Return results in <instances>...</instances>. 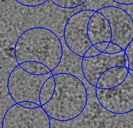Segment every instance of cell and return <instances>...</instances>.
Listing matches in <instances>:
<instances>
[{
  "label": "cell",
  "instance_id": "6da1fadb",
  "mask_svg": "<svg viewBox=\"0 0 133 128\" xmlns=\"http://www.w3.org/2000/svg\"><path fill=\"white\" fill-rule=\"evenodd\" d=\"M18 64L29 61L40 62L52 72L62 59L63 49L60 39L52 30L36 27L20 35L15 45Z\"/></svg>",
  "mask_w": 133,
  "mask_h": 128
},
{
  "label": "cell",
  "instance_id": "7a4b0ae2",
  "mask_svg": "<svg viewBox=\"0 0 133 128\" xmlns=\"http://www.w3.org/2000/svg\"><path fill=\"white\" fill-rule=\"evenodd\" d=\"M56 89L52 98L42 106L51 118L61 122L71 121L84 111L88 94L84 83L72 74L54 75Z\"/></svg>",
  "mask_w": 133,
  "mask_h": 128
},
{
  "label": "cell",
  "instance_id": "3957f363",
  "mask_svg": "<svg viewBox=\"0 0 133 128\" xmlns=\"http://www.w3.org/2000/svg\"><path fill=\"white\" fill-rule=\"evenodd\" d=\"M53 75L52 71L44 75H34L18 64L12 70L8 79V91L10 97L16 103L30 101L41 105V89L44 83Z\"/></svg>",
  "mask_w": 133,
  "mask_h": 128
},
{
  "label": "cell",
  "instance_id": "277c9868",
  "mask_svg": "<svg viewBox=\"0 0 133 128\" xmlns=\"http://www.w3.org/2000/svg\"><path fill=\"white\" fill-rule=\"evenodd\" d=\"M95 12L84 10L77 12L68 19L65 24L64 31L65 43L77 56L83 57L87 50L93 45L88 37L87 25Z\"/></svg>",
  "mask_w": 133,
  "mask_h": 128
},
{
  "label": "cell",
  "instance_id": "5b68a950",
  "mask_svg": "<svg viewBox=\"0 0 133 128\" xmlns=\"http://www.w3.org/2000/svg\"><path fill=\"white\" fill-rule=\"evenodd\" d=\"M99 102L107 111L125 114L133 110V77L129 73L120 85L110 89L96 88Z\"/></svg>",
  "mask_w": 133,
  "mask_h": 128
},
{
  "label": "cell",
  "instance_id": "8992f818",
  "mask_svg": "<svg viewBox=\"0 0 133 128\" xmlns=\"http://www.w3.org/2000/svg\"><path fill=\"white\" fill-rule=\"evenodd\" d=\"M2 128H51L50 117L42 106L26 108L16 103L6 111Z\"/></svg>",
  "mask_w": 133,
  "mask_h": 128
},
{
  "label": "cell",
  "instance_id": "52a82bcc",
  "mask_svg": "<svg viewBox=\"0 0 133 128\" xmlns=\"http://www.w3.org/2000/svg\"><path fill=\"white\" fill-rule=\"evenodd\" d=\"M97 12L108 20L111 29V42L125 50L133 40V20L130 15L120 8L109 6Z\"/></svg>",
  "mask_w": 133,
  "mask_h": 128
},
{
  "label": "cell",
  "instance_id": "ba28073f",
  "mask_svg": "<svg viewBox=\"0 0 133 128\" xmlns=\"http://www.w3.org/2000/svg\"><path fill=\"white\" fill-rule=\"evenodd\" d=\"M123 50L116 54L101 52L92 57H83L81 70L84 78L88 82L96 87L99 78L106 71L114 66H125Z\"/></svg>",
  "mask_w": 133,
  "mask_h": 128
},
{
  "label": "cell",
  "instance_id": "9c48e42d",
  "mask_svg": "<svg viewBox=\"0 0 133 128\" xmlns=\"http://www.w3.org/2000/svg\"><path fill=\"white\" fill-rule=\"evenodd\" d=\"M87 35L91 44L102 42H110L111 29L108 20L98 12L92 16L87 25Z\"/></svg>",
  "mask_w": 133,
  "mask_h": 128
},
{
  "label": "cell",
  "instance_id": "30bf717a",
  "mask_svg": "<svg viewBox=\"0 0 133 128\" xmlns=\"http://www.w3.org/2000/svg\"><path fill=\"white\" fill-rule=\"evenodd\" d=\"M128 68L126 66H116L107 70L101 76L97 82V88L110 89L120 85L126 79Z\"/></svg>",
  "mask_w": 133,
  "mask_h": 128
},
{
  "label": "cell",
  "instance_id": "8fae6325",
  "mask_svg": "<svg viewBox=\"0 0 133 128\" xmlns=\"http://www.w3.org/2000/svg\"><path fill=\"white\" fill-rule=\"evenodd\" d=\"M56 89V82L54 75L45 81L41 89L39 99L41 106L45 105L52 98Z\"/></svg>",
  "mask_w": 133,
  "mask_h": 128
},
{
  "label": "cell",
  "instance_id": "7c38bea8",
  "mask_svg": "<svg viewBox=\"0 0 133 128\" xmlns=\"http://www.w3.org/2000/svg\"><path fill=\"white\" fill-rule=\"evenodd\" d=\"M19 65L26 71L34 75H44L51 71L45 64L35 61L23 62Z\"/></svg>",
  "mask_w": 133,
  "mask_h": 128
},
{
  "label": "cell",
  "instance_id": "4fadbf2b",
  "mask_svg": "<svg viewBox=\"0 0 133 128\" xmlns=\"http://www.w3.org/2000/svg\"><path fill=\"white\" fill-rule=\"evenodd\" d=\"M52 3L59 7L71 9L78 7L84 4L87 0H50Z\"/></svg>",
  "mask_w": 133,
  "mask_h": 128
},
{
  "label": "cell",
  "instance_id": "5bb4252c",
  "mask_svg": "<svg viewBox=\"0 0 133 128\" xmlns=\"http://www.w3.org/2000/svg\"><path fill=\"white\" fill-rule=\"evenodd\" d=\"M18 3L28 7H36L41 5L48 0H15Z\"/></svg>",
  "mask_w": 133,
  "mask_h": 128
},
{
  "label": "cell",
  "instance_id": "9a60e30c",
  "mask_svg": "<svg viewBox=\"0 0 133 128\" xmlns=\"http://www.w3.org/2000/svg\"><path fill=\"white\" fill-rule=\"evenodd\" d=\"M123 50V49L118 45L110 42L108 47L104 52L108 54H116L120 52Z\"/></svg>",
  "mask_w": 133,
  "mask_h": 128
},
{
  "label": "cell",
  "instance_id": "2e32d148",
  "mask_svg": "<svg viewBox=\"0 0 133 128\" xmlns=\"http://www.w3.org/2000/svg\"><path fill=\"white\" fill-rule=\"evenodd\" d=\"M125 52L129 59V68L133 71V40L125 50Z\"/></svg>",
  "mask_w": 133,
  "mask_h": 128
},
{
  "label": "cell",
  "instance_id": "e0dca14e",
  "mask_svg": "<svg viewBox=\"0 0 133 128\" xmlns=\"http://www.w3.org/2000/svg\"><path fill=\"white\" fill-rule=\"evenodd\" d=\"M101 53V52L98 50L94 45H92L87 50L83 57H92L98 56Z\"/></svg>",
  "mask_w": 133,
  "mask_h": 128
},
{
  "label": "cell",
  "instance_id": "ac0fdd59",
  "mask_svg": "<svg viewBox=\"0 0 133 128\" xmlns=\"http://www.w3.org/2000/svg\"><path fill=\"white\" fill-rule=\"evenodd\" d=\"M20 106L28 108H35L38 107L39 106H41V105L35 103L30 102V101H24L22 102L19 103H18Z\"/></svg>",
  "mask_w": 133,
  "mask_h": 128
},
{
  "label": "cell",
  "instance_id": "d6986e66",
  "mask_svg": "<svg viewBox=\"0 0 133 128\" xmlns=\"http://www.w3.org/2000/svg\"><path fill=\"white\" fill-rule=\"evenodd\" d=\"M110 42H102L98 43L94 45V47H95L98 50L101 52H103L109 45Z\"/></svg>",
  "mask_w": 133,
  "mask_h": 128
},
{
  "label": "cell",
  "instance_id": "ffe728a7",
  "mask_svg": "<svg viewBox=\"0 0 133 128\" xmlns=\"http://www.w3.org/2000/svg\"><path fill=\"white\" fill-rule=\"evenodd\" d=\"M113 2L119 4L129 5L133 4V0H112Z\"/></svg>",
  "mask_w": 133,
  "mask_h": 128
},
{
  "label": "cell",
  "instance_id": "44dd1931",
  "mask_svg": "<svg viewBox=\"0 0 133 128\" xmlns=\"http://www.w3.org/2000/svg\"><path fill=\"white\" fill-rule=\"evenodd\" d=\"M124 61L125 65V66L127 68H129V61L128 58L127 57V56L126 54V53H125L124 56Z\"/></svg>",
  "mask_w": 133,
  "mask_h": 128
},
{
  "label": "cell",
  "instance_id": "7402d4cb",
  "mask_svg": "<svg viewBox=\"0 0 133 128\" xmlns=\"http://www.w3.org/2000/svg\"><path fill=\"white\" fill-rule=\"evenodd\" d=\"M128 72L129 73H130V75H131L133 77V71L131 69H129L128 68Z\"/></svg>",
  "mask_w": 133,
  "mask_h": 128
}]
</instances>
